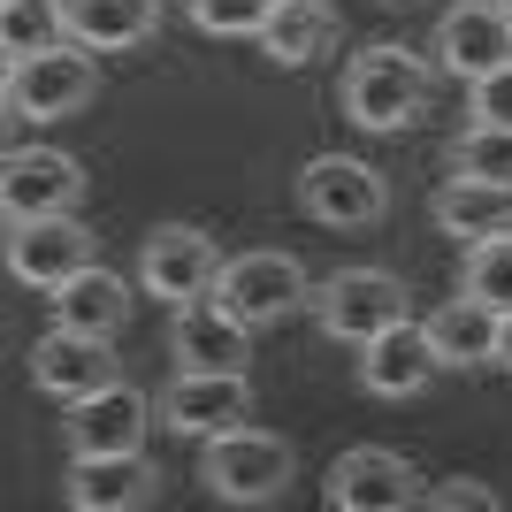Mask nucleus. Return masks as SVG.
<instances>
[{"mask_svg":"<svg viewBox=\"0 0 512 512\" xmlns=\"http://www.w3.org/2000/svg\"><path fill=\"white\" fill-rule=\"evenodd\" d=\"M428 92H436V69L413 54V46H360L352 62H344V115L360 130H375V138H398V130H413L428 115Z\"/></svg>","mask_w":512,"mask_h":512,"instance_id":"nucleus-1","label":"nucleus"},{"mask_svg":"<svg viewBox=\"0 0 512 512\" xmlns=\"http://www.w3.org/2000/svg\"><path fill=\"white\" fill-rule=\"evenodd\" d=\"M291 474H299V451L253 421L222 428V436H199V482L222 505H276L291 490Z\"/></svg>","mask_w":512,"mask_h":512,"instance_id":"nucleus-2","label":"nucleus"},{"mask_svg":"<svg viewBox=\"0 0 512 512\" xmlns=\"http://www.w3.org/2000/svg\"><path fill=\"white\" fill-rule=\"evenodd\" d=\"M306 314L321 321L329 344H367V337H383V329H398V321H413V291L390 268H337V276L314 283Z\"/></svg>","mask_w":512,"mask_h":512,"instance_id":"nucleus-3","label":"nucleus"},{"mask_svg":"<svg viewBox=\"0 0 512 512\" xmlns=\"http://www.w3.org/2000/svg\"><path fill=\"white\" fill-rule=\"evenodd\" d=\"M92 92H100V69H92V46L77 39L8 62V115L16 123H69L92 107Z\"/></svg>","mask_w":512,"mask_h":512,"instance_id":"nucleus-4","label":"nucleus"},{"mask_svg":"<svg viewBox=\"0 0 512 512\" xmlns=\"http://www.w3.org/2000/svg\"><path fill=\"white\" fill-rule=\"evenodd\" d=\"M299 207L306 222H321V230H375L390 207V184L375 161H360V153H314L299 169Z\"/></svg>","mask_w":512,"mask_h":512,"instance_id":"nucleus-5","label":"nucleus"},{"mask_svg":"<svg viewBox=\"0 0 512 512\" xmlns=\"http://www.w3.org/2000/svg\"><path fill=\"white\" fill-rule=\"evenodd\" d=\"M214 299L230 306L237 321H253V329H276V321L306 314L314 283H306V268H299L291 253L260 245V253H237V260H222V276H214Z\"/></svg>","mask_w":512,"mask_h":512,"instance_id":"nucleus-6","label":"nucleus"},{"mask_svg":"<svg viewBox=\"0 0 512 512\" xmlns=\"http://www.w3.org/2000/svg\"><path fill=\"white\" fill-rule=\"evenodd\" d=\"M100 260V237L77 214H39V222H8V276L31 291H62L69 276H85Z\"/></svg>","mask_w":512,"mask_h":512,"instance_id":"nucleus-7","label":"nucleus"},{"mask_svg":"<svg viewBox=\"0 0 512 512\" xmlns=\"http://www.w3.org/2000/svg\"><path fill=\"white\" fill-rule=\"evenodd\" d=\"M253 421V383L245 367H176V383L161 390V428L176 436H222V428Z\"/></svg>","mask_w":512,"mask_h":512,"instance_id":"nucleus-8","label":"nucleus"},{"mask_svg":"<svg viewBox=\"0 0 512 512\" xmlns=\"http://www.w3.org/2000/svg\"><path fill=\"white\" fill-rule=\"evenodd\" d=\"M31 383H39L46 398H62V406H77V398H92V390H107V383H123L115 337H92V329L54 321V329L31 344Z\"/></svg>","mask_w":512,"mask_h":512,"instance_id":"nucleus-9","label":"nucleus"},{"mask_svg":"<svg viewBox=\"0 0 512 512\" xmlns=\"http://www.w3.org/2000/svg\"><path fill=\"white\" fill-rule=\"evenodd\" d=\"M214 276H222V245H214L199 222H161V230L138 245V283H146L153 299H207Z\"/></svg>","mask_w":512,"mask_h":512,"instance_id":"nucleus-10","label":"nucleus"},{"mask_svg":"<svg viewBox=\"0 0 512 512\" xmlns=\"http://www.w3.org/2000/svg\"><path fill=\"white\" fill-rule=\"evenodd\" d=\"M321 497H329V512H406V505H421V474L383 444H352L329 459Z\"/></svg>","mask_w":512,"mask_h":512,"instance_id":"nucleus-11","label":"nucleus"},{"mask_svg":"<svg viewBox=\"0 0 512 512\" xmlns=\"http://www.w3.org/2000/svg\"><path fill=\"white\" fill-rule=\"evenodd\" d=\"M77 199H85V169L62 146H16L0 161V207H8V222L77 214Z\"/></svg>","mask_w":512,"mask_h":512,"instance_id":"nucleus-12","label":"nucleus"},{"mask_svg":"<svg viewBox=\"0 0 512 512\" xmlns=\"http://www.w3.org/2000/svg\"><path fill=\"white\" fill-rule=\"evenodd\" d=\"M512 62V16L497 0H459L436 16V69L444 77H490V69Z\"/></svg>","mask_w":512,"mask_h":512,"instance_id":"nucleus-13","label":"nucleus"},{"mask_svg":"<svg viewBox=\"0 0 512 512\" xmlns=\"http://www.w3.org/2000/svg\"><path fill=\"white\" fill-rule=\"evenodd\" d=\"M62 497L77 512H146L161 497V467L146 451H92V459H69Z\"/></svg>","mask_w":512,"mask_h":512,"instance_id":"nucleus-14","label":"nucleus"},{"mask_svg":"<svg viewBox=\"0 0 512 512\" xmlns=\"http://www.w3.org/2000/svg\"><path fill=\"white\" fill-rule=\"evenodd\" d=\"M153 398L138 383H107L92 398L69 406V459H92V451H146V428H153Z\"/></svg>","mask_w":512,"mask_h":512,"instance_id":"nucleus-15","label":"nucleus"},{"mask_svg":"<svg viewBox=\"0 0 512 512\" xmlns=\"http://www.w3.org/2000/svg\"><path fill=\"white\" fill-rule=\"evenodd\" d=\"M436 375H444V360H436L421 321H398V329L360 344V390L367 398H421Z\"/></svg>","mask_w":512,"mask_h":512,"instance_id":"nucleus-16","label":"nucleus"},{"mask_svg":"<svg viewBox=\"0 0 512 512\" xmlns=\"http://www.w3.org/2000/svg\"><path fill=\"white\" fill-rule=\"evenodd\" d=\"M169 360L176 367H245L253 360V321H237L214 291L207 299H184L169 321Z\"/></svg>","mask_w":512,"mask_h":512,"instance_id":"nucleus-17","label":"nucleus"},{"mask_svg":"<svg viewBox=\"0 0 512 512\" xmlns=\"http://www.w3.org/2000/svg\"><path fill=\"white\" fill-rule=\"evenodd\" d=\"M428 222L444 237H497L512 230V184H482V176H444L436 192H428Z\"/></svg>","mask_w":512,"mask_h":512,"instance_id":"nucleus-18","label":"nucleus"},{"mask_svg":"<svg viewBox=\"0 0 512 512\" xmlns=\"http://www.w3.org/2000/svg\"><path fill=\"white\" fill-rule=\"evenodd\" d=\"M497 321H505L497 306H482V299L459 291V299H444L421 329H428V344H436L444 367H497Z\"/></svg>","mask_w":512,"mask_h":512,"instance_id":"nucleus-19","label":"nucleus"},{"mask_svg":"<svg viewBox=\"0 0 512 512\" xmlns=\"http://www.w3.org/2000/svg\"><path fill=\"white\" fill-rule=\"evenodd\" d=\"M337 46V8L329 0H276V16L260 31V54L276 69H306Z\"/></svg>","mask_w":512,"mask_h":512,"instance_id":"nucleus-20","label":"nucleus"},{"mask_svg":"<svg viewBox=\"0 0 512 512\" xmlns=\"http://www.w3.org/2000/svg\"><path fill=\"white\" fill-rule=\"evenodd\" d=\"M161 31V0H69V39L92 54H123Z\"/></svg>","mask_w":512,"mask_h":512,"instance_id":"nucleus-21","label":"nucleus"},{"mask_svg":"<svg viewBox=\"0 0 512 512\" xmlns=\"http://www.w3.org/2000/svg\"><path fill=\"white\" fill-rule=\"evenodd\" d=\"M54 321H69V329H92V337H115L130 321V283L107 276L100 260H92L85 276H69L62 291H54Z\"/></svg>","mask_w":512,"mask_h":512,"instance_id":"nucleus-22","label":"nucleus"},{"mask_svg":"<svg viewBox=\"0 0 512 512\" xmlns=\"http://www.w3.org/2000/svg\"><path fill=\"white\" fill-rule=\"evenodd\" d=\"M62 39H69V0H0V54L8 62L46 54Z\"/></svg>","mask_w":512,"mask_h":512,"instance_id":"nucleus-23","label":"nucleus"},{"mask_svg":"<svg viewBox=\"0 0 512 512\" xmlns=\"http://www.w3.org/2000/svg\"><path fill=\"white\" fill-rule=\"evenodd\" d=\"M459 291L482 306H497V314H512V230L497 237H474L467 260H459Z\"/></svg>","mask_w":512,"mask_h":512,"instance_id":"nucleus-24","label":"nucleus"},{"mask_svg":"<svg viewBox=\"0 0 512 512\" xmlns=\"http://www.w3.org/2000/svg\"><path fill=\"white\" fill-rule=\"evenodd\" d=\"M451 176L512 184V123H467L459 138H451Z\"/></svg>","mask_w":512,"mask_h":512,"instance_id":"nucleus-25","label":"nucleus"},{"mask_svg":"<svg viewBox=\"0 0 512 512\" xmlns=\"http://www.w3.org/2000/svg\"><path fill=\"white\" fill-rule=\"evenodd\" d=\"M184 16L207 31V39H260L276 0H184Z\"/></svg>","mask_w":512,"mask_h":512,"instance_id":"nucleus-26","label":"nucleus"},{"mask_svg":"<svg viewBox=\"0 0 512 512\" xmlns=\"http://www.w3.org/2000/svg\"><path fill=\"white\" fill-rule=\"evenodd\" d=\"M428 512H497V490L490 482H474V474H451V482H436V490H421Z\"/></svg>","mask_w":512,"mask_h":512,"instance_id":"nucleus-27","label":"nucleus"},{"mask_svg":"<svg viewBox=\"0 0 512 512\" xmlns=\"http://www.w3.org/2000/svg\"><path fill=\"white\" fill-rule=\"evenodd\" d=\"M467 115H474V123H512V62L467 85Z\"/></svg>","mask_w":512,"mask_h":512,"instance_id":"nucleus-28","label":"nucleus"},{"mask_svg":"<svg viewBox=\"0 0 512 512\" xmlns=\"http://www.w3.org/2000/svg\"><path fill=\"white\" fill-rule=\"evenodd\" d=\"M497 367H505V375H512V314L497 321Z\"/></svg>","mask_w":512,"mask_h":512,"instance_id":"nucleus-29","label":"nucleus"},{"mask_svg":"<svg viewBox=\"0 0 512 512\" xmlns=\"http://www.w3.org/2000/svg\"><path fill=\"white\" fill-rule=\"evenodd\" d=\"M497 8H505V16H512V0H497Z\"/></svg>","mask_w":512,"mask_h":512,"instance_id":"nucleus-30","label":"nucleus"},{"mask_svg":"<svg viewBox=\"0 0 512 512\" xmlns=\"http://www.w3.org/2000/svg\"><path fill=\"white\" fill-rule=\"evenodd\" d=\"M390 8H406V0H390Z\"/></svg>","mask_w":512,"mask_h":512,"instance_id":"nucleus-31","label":"nucleus"}]
</instances>
